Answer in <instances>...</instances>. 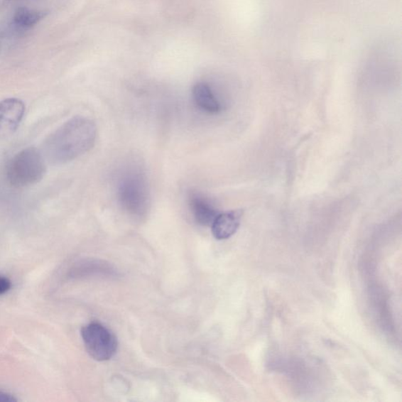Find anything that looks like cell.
Returning a JSON list of instances; mask_svg holds the SVG:
<instances>
[{
  "label": "cell",
  "instance_id": "obj_2",
  "mask_svg": "<svg viewBox=\"0 0 402 402\" xmlns=\"http://www.w3.org/2000/svg\"><path fill=\"white\" fill-rule=\"evenodd\" d=\"M47 171L45 158L35 147H28L11 158L6 178L13 188H23L40 182Z\"/></svg>",
  "mask_w": 402,
  "mask_h": 402
},
{
  "label": "cell",
  "instance_id": "obj_6",
  "mask_svg": "<svg viewBox=\"0 0 402 402\" xmlns=\"http://www.w3.org/2000/svg\"><path fill=\"white\" fill-rule=\"evenodd\" d=\"M241 212L232 211L219 214L212 224L213 236L217 240H226L232 237L239 228Z\"/></svg>",
  "mask_w": 402,
  "mask_h": 402
},
{
  "label": "cell",
  "instance_id": "obj_7",
  "mask_svg": "<svg viewBox=\"0 0 402 402\" xmlns=\"http://www.w3.org/2000/svg\"><path fill=\"white\" fill-rule=\"evenodd\" d=\"M190 206L193 217L201 226L211 227L214 219L219 214L210 201L198 193H192L190 197Z\"/></svg>",
  "mask_w": 402,
  "mask_h": 402
},
{
  "label": "cell",
  "instance_id": "obj_5",
  "mask_svg": "<svg viewBox=\"0 0 402 402\" xmlns=\"http://www.w3.org/2000/svg\"><path fill=\"white\" fill-rule=\"evenodd\" d=\"M25 112V104L20 99L11 98L0 102V139L18 130Z\"/></svg>",
  "mask_w": 402,
  "mask_h": 402
},
{
  "label": "cell",
  "instance_id": "obj_9",
  "mask_svg": "<svg viewBox=\"0 0 402 402\" xmlns=\"http://www.w3.org/2000/svg\"><path fill=\"white\" fill-rule=\"evenodd\" d=\"M46 13L21 7L13 17V24L19 29H29L38 24Z\"/></svg>",
  "mask_w": 402,
  "mask_h": 402
},
{
  "label": "cell",
  "instance_id": "obj_10",
  "mask_svg": "<svg viewBox=\"0 0 402 402\" xmlns=\"http://www.w3.org/2000/svg\"><path fill=\"white\" fill-rule=\"evenodd\" d=\"M12 284L10 279L0 276V295L9 293L11 288Z\"/></svg>",
  "mask_w": 402,
  "mask_h": 402
},
{
  "label": "cell",
  "instance_id": "obj_4",
  "mask_svg": "<svg viewBox=\"0 0 402 402\" xmlns=\"http://www.w3.org/2000/svg\"><path fill=\"white\" fill-rule=\"evenodd\" d=\"M87 352L96 361H108L113 357L118 347L115 335L99 323L87 325L81 330Z\"/></svg>",
  "mask_w": 402,
  "mask_h": 402
},
{
  "label": "cell",
  "instance_id": "obj_3",
  "mask_svg": "<svg viewBox=\"0 0 402 402\" xmlns=\"http://www.w3.org/2000/svg\"><path fill=\"white\" fill-rule=\"evenodd\" d=\"M119 202L129 213L141 217L148 211L150 205L146 178L140 170L126 171L117 185Z\"/></svg>",
  "mask_w": 402,
  "mask_h": 402
},
{
  "label": "cell",
  "instance_id": "obj_1",
  "mask_svg": "<svg viewBox=\"0 0 402 402\" xmlns=\"http://www.w3.org/2000/svg\"><path fill=\"white\" fill-rule=\"evenodd\" d=\"M97 138V126L91 119L74 116L44 141L43 156L54 165H63L90 151Z\"/></svg>",
  "mask_w": 402,
  "mask_h": 402
},
{
  "label": "cell",
  "instance_id": "obj_11",
  "mask_svg": "<svg viewBox=\"0 0 402 402\" xmlns=\"http://www.w3.org/2000/svg\"><path fill=\"white\" fill-rule=\"evenodd\" d=\"M18 399L9 393L0 391V402H16Z\"/></svg>",
  "mask_w": 402,
  "mask_h": 402
},
{
  "label": "cell",
  "instance_id": "obj_8",
  "mask_svg": "<svg viewBox=\"0 0 402 402\" xmlns=\"http://www.w3.org/2000/svg\"><path fill=\"white\" fill-rule=\"evenodd\" d=\"M192 97L197 105L210 114H217L221 105L210 86L198 83L192 88Z\"/></svg>",
  "mask_w": 402,
  "mask_h": 402
}]
</instances>
